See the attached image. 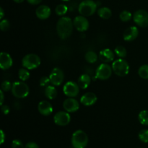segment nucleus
<instances>
[{"instance_id":"1","label":"nucleus","mask_w":148,"mask_h":148,"mask_svg":"<svg viewBox=\"0 0 148 148\" xmlns=\"http://www.w3.org/2000/svg\"><path fill=\"white\" fill-rule=\"evenodd\" d=\"M73 28V21L68 17H61L56 23L57 35L62 40L68 38L72 35Z\"/></svg>"},{"instance_id":"2","label":"nucleus","mask_w":148,"mask_h":148,"mask_svg":"<svg viewBox=\"0 0 148 148\" xmlns=\"http://www.w3.org/2000/svg\"><path fill=\"white\" fill-rule=\"evenodd\" d=\"M71 141L74 148H85L88 145V137L82 130H77L72 134Z\"/></svg>"},{"instance_id":"3","label":"nucleus","mask_w":148,"mask_h":148,"mask_svg":"<svg viewBox=\"0 0 148 148\" xmlns=\"http://www.w3.org/2000/svg\"><path fill=\"white\" fill-rule=\"evenodd\" d=\"M113 72L119 77H125L130 72V65L124 59H118L112 63Z\"/></svg>"},{"instance_id":"4","label":"nucleus","mask_w":148,"mask_h":148,"mask_svg":"<svg viewBox=\"0 0 148 148\" xmlns=\"http://www.w3.org/2000/svg\"><path fill=\"white\" fill-rule=\"evenodd\" d=\"M98 4L92 0H84L78 7L79 13L85 17H90L96 12Z\"/></svg>"},{"instance_id":"5","label":"nucleus","mask_w":148,"mask_h":148,"mask_svg":"<svg viewBox=\"0 0 148 148\" xmlns=\"http://www.w3.org/2000/svg\"><path fill=\"white\" fill-rule=\"evenodd\" d=\"M30 89L28 85L23 81L14 82L12 84V93L17 98H25L29 95Z\"/></svg>"},{"instance_id":"6","label":"nucleus","mask_w":148,"mask_h":148,"mask_svg":"<svg viewBox=\"0 0 148 148\" xmlns=\"http://www.w3.org/2000/svg\"><path fill=\"white\" fill-rule=\"evenodd\" d=\"M22 64L23 67L28 70L36 69L40 64V59L38 55L35 53H28L23 57L22 60Z\"/></svg>"},{"instance_id":"7","label":"nucleus","mask_w":148,"mask_h":148,"mask_svg":"<svg viewBox=\"0 0 148 148\" xmlns=\"http://www.w3.org/2000/svg\"><path fill=\"white\" fill-rule=\"evenodd\" d=\"M113 72L112 66H110L108 63H103L98 66L95 71L96 78L101 80H106L109 79Z\"/></svg>"},{"instance_id":"8","label":"nucleus","mask_w":148,"mask_h":148,"mask_svg":"<svg viewBox=\"0 0 148 148\" xmlns=\"http://www.w3.org/2000/svg\"><path fill=\"white\" fill-rule=\"evenodd\" d=\"M133 20L135 24L140 27L148 26V12L146 10H139L134 12Z\"/></svg>"},{"instance_id":"9","label":"nucleus","mask_w":148,"mask_h":148,"mask_svg":"<svg viewBox=\"0 0 148 148\" xmlns=\"http://www.w3.org/2000/svg\"><path fill=\"white\" fill-rule=\"evenodd\" d=\"M51 83L54 86H59L63 82L64 79V74L63 71L58 67H55L49 75Z\"/></svg>"},{"instance_id":"10","label":"nucleus","mask_w":148,"mask_h":148,"mask_svg":"<svg viewBox=\"0 0 148 148\" xmlns=\"http://www.w3.org/2000/svg\"><path fill=\"white\" fill-rule=\"evenodd\" d=\"M79 87L77 83L72 81L67 82L63 88V92L65 95L69 98H74L77 96L79 92Z\"/></svg>"},{"instance_id":"11","label":"nucleus","mask_w":148,"mask_h":148,"mask_svg":"<svg viewBox=\"0 0 148 148\" xmlns=\"http://www.w3.org/2000/svg\"><path fill=\"white\" fill-rule=\"evenodd\" d=\"M54 123L58 126L64 127L68 125L71 121V116L69 113L65 111H59L53 116Z\"/></svg>"},{"instance_id":"12","label":"nucleus","mask_w":148,"mask_h":148,"mask_svg":"<svg viewBox=\"0 0 148 148\" xmlns=\"http://www.w3.org/2000/svg\"><path fill=\"white\" fill-rule=\"evenodd\" d=\"M74 27L79 32H85L89 28V22L86 17L82 15L77 16L73 20Z\"/></svg>"},{"instance_id":"13","label":"nucleus","mask_w":148,"mask_h":148,"mask_svg":"<svg viewBox=\"0 0 148 148\" xmlns=\"http://www.w3.org/2000/svg\"><path fill=\"white\" fill-rule=\"evenodd\" d=\"M63 108L66 112L75 113L79 108V103L74 98H68L63 103Z\"/></svg>"},{"instance_id":"14","label":"nucleus","mask_w":148,"mask_h":148,"mask_svg":"<svg viewBox=\"0 0 148 148\" xmlns=\"http://www.w3.org/2000/svg\"><path fill=\"white\" fill-rule=\"evenodd\" d=\"M13 64V60L11 56L6 52H1L0 53V67L2 70H7L12 67Z\"/></svg>"},{"instance_id":"15","label":"nucleus","mask_w":148,"mask_h":148,"mask_svg":"<svg viewBox=\"0 0 148 148\" xmlns=\"http://www.w3.org/2000/svg\"><path fill=\"white\" fill-rule=\"evenodd\" d=\"M139 35V30L136 26H131L126 29L123 34V38L125 41L131 42L135 40Z\"/></svg>"},{"instance_id":"16","label":"nucleus","mask_w":148,"mask_h":148,"mask_svg":"<svg viewBox=\"0 0 148 148\" xmlns=\"http://www.w3.org/2000/svg\"><path fill=\"white\" fill-rule=\"evenodd\" d=\"M38 110L41 115L48 116H50L53 112V106L49 101H42L38 103Z\"/></svg>"},{"instance_id":"17","label":"nucleus","mask_w":148,"mask_h":148,"mask_svg":"<svg viewBox=\"0 0 148 148\" xmlns=\"http://www.w3.org/2000/svg\"><path fill=\"white\" fill-rule=\"evenodd\" d=\"M97 99L96 95L94 92H88L81 97L80 103L85 106H90L96 103Z\"/></svg>"},{"instance_id":"18","label":"nucleus","mask_w":148,"mask_h":148,"mask_svg":"<svg viewBox=\"0 0 148 148\" xmlns=\"http://www.w3.org/2000/svg\"><path fill=\"white\" fill-rule=\"evenodd\" d=\"M115 58V53L110 49H103L99 53V59L103 63L113 62Z\"/></svg>"},{"instance_id":"19","label":"nucleus","mask_w":148,"mask_h":148,"mask_svg":"<svg viewBox=\"0 0 148 148\" xmlns=\"http://www.w3.org/2000/svg\"><path fill=\"white\" fill-rule=\"evenodd\" d=\"M51 13V8L47 5H40L36 9V14L40 20H46L49 18Z\"/></svg>"},{"instance_id":"20","label":"nucleus","mask_w":148,"mask_h":148,"mask_svg":"<svg viewBox=\"0 0 148 148\" xmlns=\"http://www.w3.org/2000/svg\"><path fill=\"white\" fill-rule=\"evenodd\" d=\"M91 82V78L89 75L88 74H83V75H80L78 78L77 84L79 85V88L81 89H86L88 88Z\"/></svg>"},{"instance_id":"21","label":"nucleus","mask_w":148,"mask_h":148,"mask_svg":"<svg viewBox=\"0 0 148 148\" xmlns=\"http://www.w3.org/2000/svg\"><path fill=\"white\" fill-rule=\"evenodd\" d=\"M45 95L49 100H53L57 96V90L53 85H48L45 89Z\"/></svg>"},{"instance_id":"22","label":"nucleus","mask_w":148,"mask_h":148,"mask_svg":"<svg viewBox=\"0 0 148 148\" xmlns=\"http://www.w3.org/2000/svg\"><path fill=\"white\" fill-rule=\"evenodd\" d=\"M98 14L101 18L104 19V20H108L111 17L112 12H111V10L108 7H104L98 9Z\"/></svg>"},{"instance_id":"23","label":"nucleus","mask_w":148,"mask_h":148,"mask_svg":"<svg viewBox=\"0 0 148 148\" xmlns=\"http://www.w3.org/2000/svg\"><path fill=\"white\" fill-rule=\"evenodd\" d=\"M85 60L90 64H93L95 63L98 60V55L97 53H95V51H88L85 55Z\"/></svg>"},{"instance_id":"24","label":"nucleus","mask_w":148,"mask_h":148,"mask_svg":"<svg viewBox=\"0 0 148 148\" xmlns=\"http://www.w3.org/2000/svg\"><path fill=\"white\" fill-rule=\"evenodd\" d=\"M114 53L120 59H124L127 56V51L125 47L123 46H118L114 49Z\"/></svg>"},{"instance_id":"25","label":"nucleus","mask_w":148,"mask_h":148,"mask_svg":"<svg viewBox=\"0 0 148 148\" xmlns=\"http://www.w3.org/2000/svg\"><path fill=\"white\" fill-rule=\"evenodd\" d=\"M139 121L143 125L148 126V111L147 110H143L140 111L138 115Z\"/></svg>"},{"instance_id":"26","label":"nucleus","mask_w":148,"mask_h":148,"mask_svg":"<svg viewBox=\"0 0 148 148\" xmlns=\"http://www.w3.org/2000/svg\"><path fill=\"white\" fill-rule=\"evenodd\" d=\"M18 77L22 81L25 82V81L27 80L30 77V72H29L28 69L26 68H21L19 69L18 71Z\"/></svg>"},{"instance_id":"27","label":"nucleus","mask_w":148,"mask_h":148,"mask_svg":"<svg viewBox=\"0 0 148 148\" xmlns=\"http://www.w3.org/2000/svg\"><path fill=\"white\" fill-rule=\"evenodd\" d=\"M138 75L143 79H148V64H144L139 68Z\"/></svg>"},{"instance_id":"28","label":"nucleus","mask_w":148,"mask_h":148,"mask_svg":"<svg viewBox=\"0 0 148 148\" xmlns=\"http://www.w3.org/2000/svg\"><path fill=\"white\" fill-rule=\"evenodd\" d=\"M68 11V7L67 6L65 5V4H59L56 7V9H55V12L57 15L59 16H62L64 15Z\"/></svg>"},{"instance_id":"29","label":"nucleus","mask_w":148,"mask_h":148,"mask_svg":"<svg viewBox=\"0 0 148 148\" xmlns=\"http://www.w3.org/2000/svg\"><path fill=\"white\" fill-rule=\"evenodd\" d=\"M132 13L130 12V11L124 10V11H122L121 13H120V15H119L120 20H121L122 22H124V23L130 21V20L132 19Z\"/></svg>"},{"instance_id":"30","label":"nucleus","mask_w":148,"mask_h":148,"mask_svg":"<svg viewBox=\"0 0 148 148\" xmlns=\"http://www.w3.org/2000/svg\"><path fill=\"white\" fill-rule=\"evenodd\" d=\"M138 137L141 142L148 143V130H143L139 132Z\"/></svg>"},{"instance_id":"31","label":"nucleus","mask_w":148,"mask_h":148,"mask_svg":"<svg viewBox=\"0 0 148 148\" xmlns=\"http://www.w3.org/2000/svg\"><path fill=\"white\" fill-rule=\"evenodd\" d=\"M10 23L8 20H7V19L1 20V21L0 22V29H1V31H7L10 29Z\"/></svg>"},{"instance_id":"32","label":"nucleus","mask_w":148,"mask_h":148,"mask_svg":"<svg viewBox=\"0 0 148 148\" xmlns=\"http://www.w3.org/2000/svg\"><path fill=\"white\" fill-rule=\"evenodd\" d=\"M12 85L10 82L7 80L3 81L2 83H1V88L3 91L4 92H8V91H10L12 90Z\"/></svg>"},{"instance_id":"33","label":"nucleus","mask_w":148,"mask_h":148,"mask_svg":"<svg viewBox=\"0 0 148 148\" xmlns=\"http://www.w3.org/2000/svg\"><path fill=\"white\" fill-rule=\"evenodd\" d=\"M12 148H25V146L20 140H14L12 143Z\"/></svg>"},{"instance_id":"34","label":"nucleus","mask_w":148,"mask_h":148,"mask_svg":"<svg viewBox=\"0 0 148 148\" xmlns=\"http://www.w3.org/2000/svg\"><path fill=\"white\" fill-rule=\"evenodd\" d=\"M49 82H51L49 77H42L40 78L39 83H40V86L44 87L48 85V84H49Z\"/></svg>"},{"instance_id":"35","label":"nucleus","mask_w":148,"mask_h":148,"mask_svg":"<svg viewBox=\"0 0 148 148\" xmlns=\"http://www.w3.org/2000/svg\"><path fill=\"white\" fill-rule=\"evenodd\" d=\"M1 112H2L3 114H4V115H7L10 111V107H9L7 105H1Z\"/></svg>"},{"instance_id":"36","label":"nucleus","mask_w":148,"mask_h":148,"mask_svg":"<svg viewBox=\"0 0 148 148\" xmlns=\"http://www.w3.org/2000/svg\"><path fill=\"white\" fill-rule=\"evenodd\" d=\"M25 148H39V147L36 143L30 142V143H27V144L25 145Z\"/></svg>"},{"instance_id":"37","label":"nucleus","mask_w":148,"mask_h":148,"mask_svg":"<svg viewBox=\"0 0 148 148\" xmlns=\"http://www.w3.org/2000/svg\"><path fill=\"white\" fill-rule=\"evenodd\" d=\"M27 1L29 4H32V5H36V4H40L42 0H27Z\"/></svg>"},{"instance_id":"38","label":"nucleus","mask_w":148,"mask_h":148,"mask_svg":"<svg viewBox=\"0 0 148 148\" xmlns=\"http://www.w3.org/2000/svg\"><path fill=\"white\" fill-rule=\"evenodd\" d=\"M4 91L1 90H0V94H1V101H0V104L1 105H3V103H4Z\"/></svg>"},{"instance_id":"39","label":"nucleus","mask_w":148,"mask_h":148,"mask_svg":"<svg viewBox=\"0 0 148 148\" xmlns=\"http://www.w3.org/2000/svg\"><path fill=\"white\" fill-rule=\"evenodd\" d=\"M1 144H3L4 142V138H5V135H4V133L2 130H1Z\"/></svg>"},{"instance_id":"40","label":"nucleus","mask_w":148,"mask_h":148,"mask_svg":"<svg viewBox=\"0 0 148 148\" xmlns=\"http://www.w3.org/2000/svg\"><path fill=\"white\" fill-rule=\"evenodd\" d=\"M4 10H3V9L1 7V8H0V19H1V20H2L3 17H4Z\"/></svg>"},{"instance_id":"41","label":"nucleus","mask_w":148,"mask_h":148,"mask_svg":"<svg viewBox=\"0 0 148 148\" xmlns=\"http://www.w3.org/2000/svg\"><path fill=\"white\" fill-rule=\"evenodd\" d=\"M13 1H14L15 3H18V4H20V3L23 2L24 0H13Z\"/></svg>"},{"instance_id":"42","label":"nucleus","mask_w":148,"mask_h":148,"mask_svg":"<svg viewBox=\"0 0 148 148\" xmlns=\"http://www.w3.org/2000/svg\"><path fill=\"white\" fill-rule=\"evenodd\" d=\"M62 1H69V0H62Z\"/></svg>"}]
</instances>
